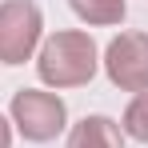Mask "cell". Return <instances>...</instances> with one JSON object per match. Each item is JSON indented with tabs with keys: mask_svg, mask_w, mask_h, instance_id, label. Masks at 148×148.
<instances>
[{
	"mask_svg": "<svg viewBox=\"0 0 148 148\" xmlns=\"http://www.w3.org/2000/svg\"><path fill=\"white\" fill-rule=\"evenodd\" d=\"M68 148H124V140L108 116H84L68 136Z\"/></svg>",
	"mask_w": 148,
	"mask_h": 148,
	"instance_id": "5b68a950",
	"label": "cell"
},
{
	"mask_svg": "<svg viewBox=\"0 0 148 148\" xmlns=\"http://www.w3.org/2000/svg\"><path fill=\"white\" fill-rule=\"evenodd\" d=\"M104 72L124 92H148V32H120L104 52Z\"/></svg>",
	"mask_w": 148,
	"mask_h": 148,
	"instance_id": "277c9868",
	"label": "cell"
},
{
	"mask_svg": "<svg viewBox=\"0 0 148 148\" xmlns=\"http://www.w3.org/2000/svg\"><path fill=\"white\" fill-rule=\"evenodd\" d=\"M72 12L88 24H120L124 0H72Z\"/></svg>",
	"mask_w": 148,
	"mask_h": 148,
	"instance_id": "8992f818",
	"label": "cell"
},
{
	"mask_svg": "<svg viewBox=\"0 0 148 148\" xmlns=\"http://www.w3.org/2000/svg\"><path fill=\"white\" fill-rule=\"evenodd\" d=\"M40 80L52 88H76L96 76V40L88 32H56L40 48Z\"/></svg>",
	"mask_w": 148,
	"mask_h": 148,
	"instance_id": "6da1fadb",
	"label": "cell"
},
{
	"mask_svg": "<svg viewBox=\"0 0 148 148\" xmlns=\"http://www.w3.org/2000/svg\"><path fill=\"white\" fill-rule=\"evenodd\" d=\"M124 132H128L132 140H144L148 144V92H140V96L124 108Z\"/></svg>",
	"mask_w": 148,
	"mask_h": 148,
	"instance_id": "52a82bcc",
	"label": "cell"
},
{
	"mask_svg": "<svg viewBox=\"0 0 148 148\" xmlns=\"http://www.w3.org/2000/svg\"><path fill=\"white\" fill-rule=\"evenodd\" d=\"M40 44V8L32 0H4L0 4V60L24 64Z\"/></svg>",
	"mask_w": 148,
	"mask_h": 148,
	"instance_id": "3957f363",
	"label": "cell"
},
{
	"mask_svg": "<svg viewBox=\"0 0 148 148\" xmlns=\"http://www.w3.org/2000/svg\"><path fill=\"white\" fill-rule=\"evenodd\" d=\"M64 120H68V108L56 92H36V88H24L12 96V124L24 132V140H56L64 132Z\"/></svg>",
	"mask_w": 148,
	"mask_h": 148,
	"instance_id": "7a4b0ae2",
	"label": "cell"
},
{
	"mask_svg": "<svg viewBox=\"0 0 148 148\" xmlns=\"http://www.w3.org/2000/svg\"><path fill=\"white\" fill-rule=\"evenodd\" d=\"M0 148H12V128H8L4 116H0Z\"/></svg>",
	"mask_w": 148,
	"mask_h": 148,
	"instance_id": "ba28073f",
	"label": "cell"
}]
</instances>
